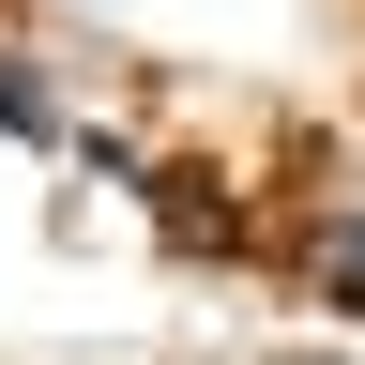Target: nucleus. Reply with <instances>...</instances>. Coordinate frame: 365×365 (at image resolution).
Here are the masks:
<instances>
[{"mask_svg":"<svg viewBox=\"0 0 365 365\" xmlns=\"http://www.w3.org/2000/svg\"><path fill=\"white\" fill-rule=\"evenodd\" d=\"M335 289H350V304H365V228H350V244H335Z\"/></svg>","mask_w":365,"mask_h":365,"instance_id":"1","label":"nucleus"}]
</instances>
